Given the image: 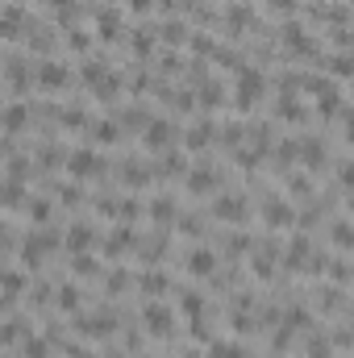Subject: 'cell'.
I'll return each instance as SVG.
<instances>
[{"mask_svg":"<svg viewBox=\"0 0 354 358\" xmlns=\"http://www.w3.org/2000/svg\"><path fill=\"white\" fill-rule=\"evenodd\" d=\"M187 271H192L196 279H208V275L217 271V255H213L208 246H196V250L187 255Z\"/></svg>","mask_w":354,"mask_h":358,"instance_id":"1","label":"cell"},{"mask_svg":"<svg viewBox=\"0 0 354 358\" xmlns=\"http://www.w3.org/2000/svg\"><path fill=\"white\" fill-rule=\"evenodd\" d=\"M271 229H283V225H292V204H283V200H271L267 204V217H263Z\"/></svg>","mask_w":354,"mask_h":358,"instance_id":"2","label":"cell"},{"mask_svg":"<svg viewBox=\"0 0 354 358\" xmlns=\"http://www.w3.org/2000/svg\"><path fill=\"white\" fill-rule=\"evenodd\" d=\"M146 329H150V334H171V317H167L163 304H150V308H146Z\"/></svg>","mask_w":354,"mask_h":358,"instance_id":"3","label":"cell"},{"mask_svg":"<svg viewBox=\"0 0 354 358\" xmlns=\"http://www.w3.org/2000/svg\"><path fill=\"white\" fill-rule=\"evenodd\" d=\"M217 213H221L225 221H242V217H246V204H242L238 196H221V200H217Z\"/></svg>","mask_w":354,"mask_h":358,"instance_id":"4","label":"cell"},{"mask_svg":"<svg viewBox=\"0 0 354 358\" xmlns=\"http://www.w3.org/2000/svg\"><path fill=\"white\" fill-rule=\"evenodd\" d=\"M146 142H150L155 150H163V146L171 142V125H167V121H155V125L146 129Z\"/></svg>","mask_w":354,"mask_h":358,"instance_id":"5","label":"cell"},{"mask_svg":"<svg viewBox=\"0 0 354 358\" xmlns=\"http://www.w3.org/2000/svg\"><path fill=\"white\" fill-rule=\"evenodd\" d=\"M88 171H96V155H92V150H76V155H71V176H88Z\"/></svg>","mask_w":354,"mask_h":358,"instance_id":"6","label":"cell"},{"mask_svg":"<svg viewBox=\"0 0 354 358\" xmlns=\"http://www.w3.org/2000/svg\"><path fill=\"white\" fill-rule=\"evenodd\" d=\"M63 84H67V67H59V63L42 67V88H63Z\"/></svg>","mask_w":354,"mask_h":358,"instance_id":"7","label":"cell"},{"mask_svg":"<svg viewBox=\"0 0 354 358\" xmlns=\"http://www.w3.org/2000/svg\"><path fill=\"white\" fill-rule=\"evenodd\" d=\"M208 358H246V355H242L238 342H213L208 346Z\"/></svg>","mask_w":354,"mask_h":358,"instance_id":"8","label":"cell"},{"mask_svg":"<svg viewBox=\"0 0 354 358\" xmlns=\"http://www.w3.org/2000/svg\"><path fill=\"white\" fill-rule=\"evenodd\" d=\"M300 146H304V150H300V159H304V163H313V167H317V163H325V146H321V142H300Z\"/></svg>","mask_w":354,"mask_h":358,"instance_id":"9","label":"cell"},{"mask_svg":"<svg viewBox=\"0 0 354 358\" xmlns=\"http://www.w3.org/2000/svg\"><path fill=\"white\" fill-rule=\"evenodd\" d=\"M142 287L159 296V292H167V275H163V271H150V275H142Z\"/></svg>","mask_w":354,"mask_h":358,"instance_id":"10","label":"cell"},{"mask_svg":"<svg viewBox=\"0 0 354 358\" xmlns=\"http://www.w3.org/2000/svg\"><path fill=\"white\" fill-rule=\"evenodd\" d=\"M67 242H71V250H88V242H92V229H84V225H76V229L67 234Z\"/></svg>","mask_w":354,"mask_h":358,"instance_id":"11","label":"cell"},{"mask_svg":"<svg viewBox=\"0 0 354 358\" xmlns=\"http://www.w3.org/2000/svg\"><path fill=\"white\" fill-rule=\"evenodd\" d=\"M334 246H338V250H351V225H346V221L334 225Z\"/></svg>","mask_w":354,"mask_h":358,"instance_id":"12","label":"cell"},{"mask_svg":"<svg viewBox=\"0 0 354 358\" xmlns=\"http://www.w3.org/2000/svg\"><path fill=\"white\" fill-rule=\"evenodd\" d=\"M200 308H204L200 292H183V313H187V317H200Z\"/></svg>","mask_w":354,"mask_h":358,"instance_id":"13","label":"cell"},{"mask_svg":"<svg viewBox=\"0 0 354 358\" xmlns=\"http://www.w3.org/2000/svg\"><path fill=\"white\" fill-rule=\"evenodd\" d=\"M208 187H213V171H204V167H200V171L192 176V192H208Z\"/></svg>","mask_w":354,"mask_h":358,"instance_id":"14","label":"cell"},{"mask_svg":"<svg viewBox=\"0 0 354 358\" xmlns=\"http://www.w3.org/2000/svg\"><path fill=\"white\" fill-rule=\"evenodd\" d=\"M4 121H8V129H17V125H25V108H17V104H13Z\"/></svg>","mask_w":354,"mask_h":358,"instance_id":"15","label":"cell"},{"mask_svg":"<svg viewBox=\"0 0 354 358\" xmlns=\"http://www.w3.org/2000/svg\"><path fill=\"white\" fill-rule=\"evenodd\" d=\"M325 346H330L325 338H313V350H309V355H313V358H330V350H325Z\"/></svg>","mask_w":354,"mask_h":358,"instance_id":"16","label":"cell"},{"mask_svg":"<svg viewBox=\"0 0 354 358\" xmlns=\"http://www.w3.org/2000/svg\"><path fill=\"white\" fill-rule=\"evenodd\" d=\"M292 192H300V196H309V179H304V176H292Z\"/></svg>","mask_w":354,"mask_h":358,"instance_id":"17","label":"cell"},{"mask_svg":"<svg viewBox=\"0 0 354 358\" xmlns=\"http://www.w3.org/2000/svg\"><path fill=\"white\" fill-rule=\"evenodd\" d=\"M29 358H46V350H42V342H29V350H25Z\"/></svg>","mask_w":354,"mask_h":358,"instance_id":"18","label":"cell"}]
</instances>
